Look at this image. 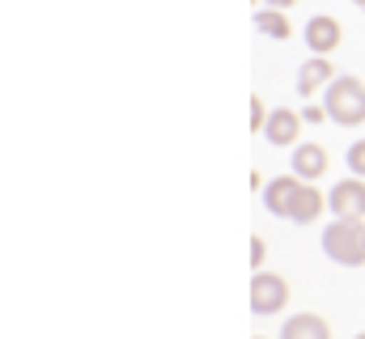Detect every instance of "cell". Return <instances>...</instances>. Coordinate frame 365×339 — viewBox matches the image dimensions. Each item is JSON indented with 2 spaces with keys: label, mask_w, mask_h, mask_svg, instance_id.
<instances>
[{
  "label": "cell",
  "mask_w": 365,
  "mask_h": 339,
  "mask_svg": "<svg viewBox=\"0 0 365 339\" xmlns=\"http://www.w3.org/2000/svg\"><path fill=\"white\" fill-rule=\"evenodd\" d=\"M323 254L340 267H361L365 263V221L353 217H336L323 229Z\"/></svg>",
  "instance_id": "obj_1"
},
{
  "label": "cell",
  "mask_w": 365,
  "mask_h": 339,
  "mask_svg": "<svg viewBox=\"0 0 365 339\" xmlns=\"http://www.w3.org/2000/svg\"><path fill=\"white\" fill-rule=\"evenodd\" d=\"M323 106H327V119L331 123L361 127L365 123V81H357V77H336V81L323 89Z\"/></svg>",
  "instance_id": "obj_2"
},
{
  "label": "cell",
  "mask_w": 365,
  "mask_h": 339,
  "mask_svg": "<svg viewBox=\"0 0 365 339\" xmlns=\"http://www.w3.org/2000/svg\"><path fill=\"white\" fill-rule=\"evenodd\" d=\"M289 306V284H284V276H276V271H255L251 276V310L259 314V318H268L276 310H284Z\"/></svg>",
  "instance_id": "obj_3"
},
{
  "label": "cell",
  "mask_w": 365,
  "mask_h": 339,
  "mask_svg": "<svg viewBox=\"0 0 365 339\" xmlns=\"http://www.w3.org/2000/svg\"><path fill=\"white\" fill-rule=\"evenodd\" d=\"M327 208L336 217H353V221H365V178H344L327 191Z\"/></svg>",
  "instance_id": "obj_4"
},
{
  "label": "cell",
  "mask_w": 365,
  "mask_h": 339,
  "mask_svg": "<svg viewBox=\"0 0 365 339\" xmlns=\"http://www.w3.org/2000/svg\"><path fill=\"white\" fill-rule=\"evenodd\" d=\"M289 170H293L302 182H319V178L327 174V149L314 145V140H297V145H293V162H289Z\"/></svg>",
  "instance_id": "obj_5"
},
{
  "label": "cell",
  "mask_w": 365,
  "mask_h": 339,
  "mask_svg": "<svg viewBox=\"0 0 365 339\" xmlns=\"http://www.w3.org/2000/svg\"><path fill=\"white\" fill-rule=\"evenodd\" d=\"M297 191H302V178L289 170V174H280V178H272V182H264V208H268L272 217H289Z\"/></svg>",
  "instance_id": "obj_6"
},
{
  "label": "cell",
  "mask_w": 365,
  "mask_h": 339,
  "mask_svg": "<svg viewBox=\"0 0 365 339\" xmlns=\"http://www.w3.org/2000/svg\"><path fill=\"white\" fill-rule=\"evenodd\" d=\"M340 38H344V30H340V21H336V17L314 13V17L306 21V43H310V51H314V56H331V51L340 47Z\"/></svg>",
  "instance_id": "obj_7"
},
{
  "label": "cell",
  "mask_w": 365,
  "mask_h": 339,
  "mask_svg": "<svg viewBox=\"0 0 365 339\" xmlns=\"http://www.w3.org/2000/svg\"><path fill=\"white\" fill-rule=\"evenodd\" d=\"M302 110H289V106H280L268 115V123H264V136H268V145L276 149H284V145H297V136H302Z\"/></svg>",
  "instance_id": "obj_8"
},
{
  "label": "cell",
  "mask_w": 365,
  "mask_h": 339,
  "mask_svg": "<svg viewBox=\"0 0 365 339\" xmlns=\"http://www.w3.org/2000/svg\"><path fill=\"white\" fill-rule=\"evenodd\" d=\"M331 81H336V68L327 64V56H310L302 64V73H297V93L302 98H314L319 89H327Z\"/></svg>",
  "instance_id": "obj_9"
},
{
  "label": "cell",
  "mask_w": 365,
  "mask_h": 339,
  "mask_svg": "<svg viewBox=\"0 0 365 339\" xmlns=\"http://www.w3.org/2000/svg\"><path fill=\"white\" fill-rule=\"evenodd\" d=\"M280 339H331V327H327V318L302 310V314H289V318H284Z\"/></svg>",
  "instance_id": "obj_10"
},
{
  "label": "cell",
  "mask_w": 365,
  "mask_h": 339,
  "mask_svg": "<svg viewBox=\"0 0 365 339\" xmlns=\"http://www.w3.org/2000/svg\"><path fill=\"white\" fill-rule=\"evenodd\" d=\"M327 208V195L314 187V182H302V191H297V199H293V212H289V221L293 225H310V221H319V212Z\"/></svg>",
  "instance_id": "obj_11"
},
{
  "label": "cell",
  "mask_w": 365,
  "mask_h": 339,
  "mask_svg": "<svg viewBox=\"0 0 365 339\" xmlns=\"http://www.w3.org/2000/svg\"><path fill=\"white\" fill-rule=\"evenodd\" d=\"M255 26H259L264 34H272V38H289V34H293L284 9H259V13H255Z\"/></svg>",
  "instance_id": "obj_12"
},
{
  "label": "cell",
  "mask_w": 365,
  "mask_h": 339,
  "mask_svg": "<svg viewBox=\"0 0 365 339\" xmlns=\"http://www.w3.org/2000/svg\"><path fill=\"white\" fill-rule=\"evenodd\" d=\"M349 170H353L357 178H365V140H353V145H349Z\"/></svg>",
  "instance_id": "obj_13"
},
{
  "label": "cell",
  "mask_w": 365,
  "mask_h": 339,
  "mask_svg": "<svg viewBox=\"0 0 365 339\" xmlns=\"http://www.w3.org/2000/svg\"><path fill=\"white\" fill-rule=\"evenodd\" d=\"M268 106H264V98H251V132H264V123H268Z\"/></svg>",
  "instance_id": "obj_14"
},
{
  "label": "cell",
  "mask_w": 365,
  "mask_h": 339,
  "mask_svg": "<svg viewBox=\"0 0 365 339\" xmlns=\"http://www.w3.org/2000/svg\"><path fill=\"white\" fill-rule=\"evenodd\" d=\"M264 254H268L264 238H251V271H259V267H264Z\"/></svg>",
  "instance_id": "obj_15"
},
{
  "label": "cell",
  "mask_w": 365,
  "mask_h": 339,
  "mask_svg": "<svg viewBox=\"0 0 365 339\" xmlns=\"http://www.w3.org/2000/svg\"><path fill=\"white\" fill-rule=\"evenodd\" d=\"M302 119H306V123H323V119H327V106L310 102V106H302Z\"/></svg>",
  "instance_id": "obj_16"
},
{
  "label": "cell",
  "mask_w": 365,
  "mask_h": 339,
  "mask_svg": "<svg viewBox=\"0 0 365 339\" xmlns=\"http://www.w3.org/2000/svg\"><path fill=\"white\" fill-rule=\"evenodd\" d=\"M264 4H268V9H284V13H289V9H293L297 0H264Z\"/></svg>",
  "instance_id": "obj_17"
},
{
  "label": "cell",
  "mask_w": 365,
  "mask_h": 339,
  "mask_svg": "<svg viewBox=\"0 0 365 339\" xmlns=\"http://www.w3.org/2000/svg\"><path fill=\"white\" fill-rule=\"evenodd\" d=\"M353 4H361V9H365V0H353Z\"/></svg>",
  "instance_id": "obj_18"
},
{
  "label": "cell",
  "mask_w": 365,
  "mask_h": 339,
  "mask_svg": "<svg viewBox=\"0 0 365 339\" xmlns=\"http://www.w3.org/2000/svg\"><path fill=\"white\" fill-rule=\"evenodd\" d=\"M357 339H365V331H361V335H357Z\"/></svg>",
  "instance_id": "obj_19"
}]
</instances>
